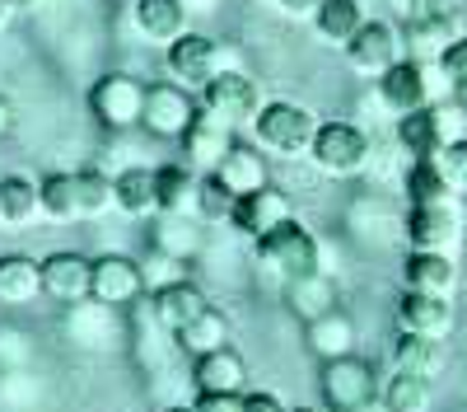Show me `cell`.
<instances>
[{
	"label": "cell",
	"instance_id": "obj_1",
	"mask_svg": "<svg viewBox=\"0 0 467 412\" xmlns=\"http://www.w3.org/2000/svg\"><path fill=\"white\" fill-rule=\"evenodd\" d=\"M314 132H318L314 108L295 99H266L253 118V145L276 160H304L308 145H314Z\"/></svg>",
	"mask_w": 467,
	"mask_h": 412
},
{
	"label": "cell",
	"instance_id": "obj_2",
	"mask_svg": "<svg viewBox=\"0 0 467 412\" xmlns=\"http://www.w3.org/2000/svg\"><path fill=\"white\" fill-rule=\"evenodd\" d=\"M239 66V57H234V48H224L220 37L211 33H197V28H187L178 43L164 48V70H169V80L182 85L197 94L202 85H211L220 70H234Z\"/></svg>",
	"mask_w": 467,
	"mask_h": 412
},
{
	"label": "cell",
	"instance_id": "obj_3",
	"mask_svg": "<svg viewBox=\"0 0 467 412\" xmlns=\"http://www.w3.org/2000/svg\"><path fill=\"white\" fill-rule=\"evenodd\" d=\"M257 244V268L266 277H281V281H295V277H314L323 272V244L304 230V225L290 216L285 225H276L271 235L253 239Z\"/></svg>",
	"mask_w": 467,
	"mask_h": 412
},
{
	"label": "cell",
	"instance_id": "obj_4",
	"mask_svg": "<svg viewBox=\"0 0 467 412\" xmlns=\"http://www.w3.org/2000/svg\"><path fill=\"white\" fill-rule=\"evenodd\" d=\"M467 136V108L458 103H431L398 118V145L411 160H435L449 141Z\"/></svg>",
	"mask_w": 467,
	"mask_h": 412
},
{
	"label": "cell",
	"instance_id": "obj_5",
	"mask_svg": "<svg viewBox=\"0 0 467 412\" xmlns=\"http://www.w3.org/2000/svg\"><path fill=\"white\" fill-rule=\"evenodd\" d=\"M369 155H374V145H369L365 127L341 122V118L318 122L314 145H308V160H314V169L327 174V178H356V174H365Z\"/></svg>",
	"mask_w": 467,
	"mask_h": 412
},
{
	"label": "cell",
	"instance_id": "obj_6",
	"mask_svg": "<svg viewBox=\"0 0 467 412\" xmlns=\"http://www.w3.org/2000/svg\"><path fill=\"white\" fill-rule=\"evenodd\" d=\"M440 85H449V80H444V70H440L435 61L402 57L393 70L379 75V99H383V108H393L398 118H402V112H416V108L440 103Z\"/></svg>",
	"mask_w": 467,
	"mask_h": 412
},
{
	"label": "cell",
	"instance_id": "obj_7",
	"mask_svg": "<svg viewBox=\"0 0 467 412\" xmlns=\"http://www.w3.org/2000/svg\"><path fill=\"white\" fill-rule=\"evenodd\" d=\"M197 103H202V112H211V118H220L229 127H253L257 108L266 99H262V85L253 80V75L234 66V70H220L211 85L197 90Z\"/></svg>",
	"mask_w": 467,
	"mask_h": 412
},
{
	"label": "cell",
	"instance_id": "obj_8",
	"mask_svg": "<svg viewBox=\"0 0 467 412\" xmlns=\"http://www.w3.org/2000/svg\"><path fill=\"white\" fill-rule=\"evenodd\" d=\"M145 90H150V85H140L136 75H127V70L103 75V80L89 90V112H94V122H99L103 132H131V127H140Z\"/></svg>",
	"mask_w": 467,
	"mask_h": 412
},
{
	"label": "cell",
	"instance_id": "obj_9",
	"mask_svg": "<svg viewBox=\"0 0 467 412\" xmlns=\"http://www.w3.org/2000/svg\"><path fill=\"white\" fill-rule=\"evenodd\" d=\"M402 57H407V48H402V33H398L393 19H365L360 33L346 43V61H350V70L365 75V80H379V75H383V70H393Z\"/></svg>",
	"mask_w": 467,
	"mask_h": 412
},
{
	"label": "cell",
	"instance_id": "obj_10",
	"mask_svg": "<svg viewBox=\"0 0 467 412\" xmlns=\"http://www.w3.org/2000/svg\"><path fill=\"white\" fill-rule=\"evenodd\" d=\"M202 103L192 99V90L164 80V85H150L145 90V112H140V127L160 141H182V132L197 122Z\"/></svg>",
	"mask_w": 467,
	"mask_h": 412
},
{
	"label": "cell",
	"instance_id": "obj_11",
	"mask_svg": "<svg viewBox=\"0 0 467 412\" xmlns=\"http://www.w3.org/2000/svg\"><path fill=\"white\" fill-rule=\"evenodd\" d=\"M369 398H379V380H374L369 361H360V356L323 361V403H327V412H356Z\"/></svg>",
	"mask_w": 467,
	"mask_h": 412
},
{
	"label": "cell",
	"instance_id": "obj_12",
	"mask_svg": "<svg viewBox=\"0 0 467 412\" xmlns=\"http://www.w3.org/2000/svg\"><path fill=\"white\" fill-rule=\"evenodd\" d=\"M407 244L411 248H431V253H453L462 244V206L435 202V206H411L407 211Z\"/></svg>",
	"mask_w": 467,
	"mask_h": 412
},
{
	"label": "cell",
	"instance_id": "obj_13",
	"mask_svg": "<svg viewBox=\"0 0 467 412\" xmlns=\"http://www.w3.org/2000/svg\"><path fill=\"white\" fill-rule=\"evenodd\" d=\"M295 211H290V197L281 193V187H257V193H244V197H234V206H229V225L239 230L244 239H262V235H271L276 225H285Z\"/></svg>",
	"mask_w": 467,
	"mask_h": 412
},
{
	"label": "cell",
	"instance_id": "obj_14",
	"mask_svg": "<svg viewBox=\"0 0 467 412\" xmlns=\"http://www.w3.org/2000/svg\"><path fill=\"white\" fill-rule=\"evenodd\" d=\"M178 145H182V164H192L197 174H215L239 141H234V127L229 122L211 118V112H197V122L182 132Z\"/></svg>",
	"mask_w": 467,
	"mask_h": 412
},
{
	"label": "cell",
	"instance_id": "obj_15",
	"mask_svg": "<svg viewBox=\"0 0 467 412\" xmlns=\"http://www.w3.org/2000/svg\"><path fill=\"white\" fill-rule=\"evenodd\" d=\"M145 291L140 262L127 253H103L94 258V281H89V300L94 305H131V300Z\"/></svg>",
	"mask_w": 467,
	"mask_h": 412
},
{
	"label": "cell",
	"instance_id": "obj_16",
	"mask_svg": "<svg viewBox=\"0 0 467 412\" xmlns=\"http://www.w3.org/2000/svg\"><path fill=\"white\" fill-rule=\"evenodd\" d=\"M398 333L416 337H444L453 333V295H431V291H402L398 300Z\"/></svg>",
	"mask_w": 467,
	"mask_h": 412
},
{
	"label": "cell",
	"instance_id": "obj_17",
	"mask_svg": "<svg viewBox=\"0 0 467 412\" xmlns=\"http://www.w3.org/2000/svg\"><path fill=\"white\" fill-rule=\"evenodd\" d=\"M89 281H94V258H85V253H52V258H43V295L47 300L80 305V300H89Z\"/></svg>",
	"mask_w": 467,
	"mask_h": 412
},
{
	"label": "cell",
	"instance_id": "obj_18",
	"mask_svg": "<svg viewBox=\"0 0 467 412\" xmlns=\"http://www.w3.org/2000/svg\"><path fill=\"white\" fill-rule=\"evenodd\" d=\"M187 5L182 0H131V24L140 33V43L150 48H169L187 33Z\"/></svg>",
	"mask_w": 467,
	"mask_h": 412
},
{
	"label": "cell",
	"instance_id": "obj_19",
	"mask_svg": "<svg viewBox=\"0 0 467 412\" xmlns=\"http://www.w3.org/2000/svg\"><path fill=\"white\" fill-rule=\"evenodd\" d=\"M154 187H160V216H202V174L192 164H160Z\"/></svg>",
	"mask_w": 467,
	"mask_h": 412
},
{
	"label": "cell",
	"instance_id": "obj_20",
	"mask_svg": "<svg viewBox=\"0 0 467 412\" xmlns=\"http://www.w3.org/2000/svg\"><path fill=\"white\" fill-rule=\"evenodd\" d=\"M154 319H160V328H169V333H182L192 319H202L206 310H211V300H206V291L197 286V281H187V277H178V281H169V286H160L154 291Z\"/></svg>",
	"mask_w": 467,
	"mask_h": 412
},
{
	"label": "cell",
	"instance_id": "obj_21",
	"mask_svg": "<svg viewBox=\"0 0 467 412\" xmlns=\"http://www.w3.org/2000/svg\"><path fill=\"white\" fill-rule=\"evenodd\" d=\"M402 281H407V291L453 295V291H458V262H453V253L411 248V253H407V262H402Z\"/></svg>",
	"mask_w": 467,
	"mask_h": 412
},
{
	"label": "cell",
	"instance_id": "obj_22",
	"mask_svg": "<svg viewBox=\"0 0 467 412\" xmlns=\"http://www.w3.org/2000/svg\"><path fill=\"white\" fill-rule=\"evenodd\" d=\"M244 380H248V365L234 347H220L211 356L192 361V385H197V394H244Z\"/></svg>",
	"mask_w": 467,
	"mask_h": 412
},
{
	"label": "cell",
	"instance_id": "obj_23",
	"mask_svg": "<svg viewBox=\"0 0 467 412\" xmlns=\"http://www.w3.org/2000/svg\"><path fill=\"white\" fill-rule=\"evenodd\" d=\"M43 295V262L28 253H5L0 258V305H33Z\"/></svg>",
	"mask_w": 467,
	"mask_h": 412
},
{
	"label": "cell",
	"instance_id": "obj_24",
	"mask_svg": "<svg viewBox=\"0 0 467 412\" xmlns=\"http://www.w3.org/2000/svg\"><path fill=\"white\" fill-rule=\"evenodd\" d=\"M365 19H369V15H365V0H323L318 15L308 19V24H314L318 43H327V48H341V52H346V43L360 33V24H365Z\"/></svg>",
	"mask_w": 467,
	"mask_h": 412
},
{
	"label": "cell",
	"instance_id": "obj_25",
	"mask_svg": "<svg viewBox=\"0 0 467 412\" xmlns=\"http://www.w3.org/2000/svg\"><path fill=\"white\" fill-rule=\"evenodd\" d=\"M112 202H117V211L131 216V220L154 216V211H160V187H154V169H140V164L122 169V174L112 178Z\"/></svg>",
	"mask_w": 467,
	"mask_h": 412
},
{
	"label": "cell",
	"instance_id": "obj_26",
	"mask_svg": "<svg viewBox=\"0 0 467 412\" xmlns=\"http://www.w3.org/2000/svg\"><path fill=\"white\" fill-rule=\"evenodd\" d=\"M0 206H5V225L10 230H24L43 216V183L28 174H5L0 178Z\"/></svg>",
	"mask_w": 467,
	"mask_h": 412
},
{
	"label": "cell",
	"instance_id": "obj_27",
	"mask_svg": "<svg viewBox=\"0 0 467 412\" xmlns=\"http://www.w3.org/2000/svg\"><path fill=\"white\" fill-rule=\"evenodd\" d=\"M308 328V352L318 361H341V356H356V323H350L341 310L304 323Z\"/></svg>",
	"mask_w": 467,
	"mask_h": 412
},
{
	"label": "cell",
	"instance_id": "obj_28",
	"mask_svg": "<svg viewBox=\"0 0 467 412\" xmlns=\"http://www.w3.org/2000/svg\"><path fill=\"white\" fill-rule=\"evenodd\" d=\"M285 305H290L304 323H314V319H323V314L337 310V286H332L327 272L295 277V281H285Z\"/></svg>",
	"mask_w": 467,
	"mask_h": 412
},
{
	"label": "cell",
	"instance_id": "obj_29",
	"mask_svg": "<svg viewBox=\"0 0 467 412\" xmlns=\"http://www.w3.org/2000/svg\"><path fill=\"white\" fill-rule=\"evenodd\" d=\"M215 178L229 187L234 197H244V193H257V187H266V155L257 145H234L224 164L215 169Z\"/></svg>",
	"mask_w": 467,
	"mask_h": 412
},
{
	"label": "cell",
	"instance_id": "obj_30",
	"mask_svg": "<svg viewBox=\"0 0 467 412\" xmlns=\"http://www.w3.org/2000/svg\"><path fill=\"white\" fill-rule=\"evenodd\" d=\"M393 365H398V370H411V375H420V380L435 385V375L444 370V343H440V337L398 333V343H393Z\"/></svg>",
	"mask_w": 467,
	"mask_h": 412
},
{
	"label": "cell",
	"instance_id": "obj_31",
	"mask_svg": "<svg viewBox=\"0 0 467 412\" xmlns=\"http://www.w3.org/2000/svg\"><path fill=\"white\" fill-rule=\"evenodd\" d=\"M178 337V347L197 361V356H211V352H220V347H229V319L220 314V310H206L202 319H192L182 333H173Z\"/></svg>",
	"mask_w": 467,
	"mask_h": 412
},
{
	"label": "cell",
	"instance_id": "obj_32",
	"mask_svg": "<svg viewBox=\"0 0 467 412\" xmlns=\"http://www.w3.org/2000/svg\"><path fill=\"white\" fill-rule=\"evenodd\" d=\"M458 193L449 187V178L440 174L435 160H411L407 169V202L411 206H435V202H453Z\"/></svg>",
	"mask_w": 467,
	"mask_h": 412
},
{
	"label": "cell",
	"instance_id": "obj_33",
	"mask_svg": "<svg viewBox=\"0 0 467 412\" xmlns=\"http://www.w3.org/2000/svg\"><path fill=\"white\" fill-rule=\"evenodd\" d=\"M75 197H80V220H103L112 202V174L103 169H75Z\"/></svg>",
	"mask_w": 467,
	"mask_h": 412
},
{
	"label": "cell",
	"instance_id": "obj_34",
	"mask_svg": "<svg viewBox=\"0 0 467 412\" xmlns=\"http://www.w3.org/2000/svg\"><path fill=\"white\" fill-rule=\"evenodd\" d=\"M379 398L393 412H431V380H420V375H411V370H398L393 380L383 385Z\"/></svg>",
	"mask_w": 467,
	"mask_h": 412
},
{
	"label": "cell",
	"instance_id": "obj_35",
	"mask_svg": "<svg viewBox=\"0 0 467 412\" xmlns=\"http://www.w3.org/2000/svg\"><path fill=\"white\" fill-rule=\"evenodd\" d=\"M154 248L178 258V262H187L192 253L202 248V230L192 225V216H164L160 230H154Z\"/></svg>",
	"mask_w": 467,
	"mask_h": 412
},
{
	"label": "cell",
	"instance_id": "obj_36",
	"mask_svg": "<svg viewBox=\"0 0 467 412\" xmlns=\"http://www.w3.org/2000/svg\"><path fill=\"white\" fill-rule=\"evenodd\" d=\"M43 216L57 225L80 220V197H75V174H52L43 178Z\"/></svg>",
	"mask_w": 467,
	"mask_h": 412
},
{
	"label": "cell",
	"instance_id": "obj_37",
	"mask_svg": "<svg viewBox=\"0 0 467 412\" xmlns=\"http://www.w3.org/2000/svg\"><path fill=\"white\" fill-rule=\"evenodd\" d=\"M435 164H440V174L449 178L453 193H467V136L449 141V145L440 150V155H435Z\"/></svg>",
	"mask_w": 467,
	"mask_h": 412
},
{
	"label": "cell",
	"instance_id": "obj_38",
	"mask_svg": "<svg viewBox=\"0 0 467 412\" xmlns=\"http://www.w3.org/2000/svg\"><path fill=\"white\" fill-rule=\"evenodd\" d=\"M440 70H444L449 90H453L458 99H467V33L458 37V43H449V48H444V57H440Z\"/></svg>",
	"mask_w": 467,
	"mask_h": 412
},
{
	"label": "cell",
	"instance_id": "obj_39",
	"mask_svg": "<svg viewBox=\"0 0 467 412\" xmlns=\"http://www.w3.org/2000/svg\"><path fill=\"white\" fill-rule=\"evenodd\" d=\"M407 19H435V24H462V0H411Z\"/></svg>",
	"mask_w": 467,
	"mask_h": 412
},
{
	"label": "cell",
	"instance_id": "obj_40",
	"mask_svg": "<svg viewBox=\"0 0 467 412\" xmlns=\"http://www.w3.org/2000/svg\"><path fill=\"white\" fill-rule=\"evenodd\" d=\"M229 206H234V193L215 174H206L202 178V216H229Z\"/></svg>",
	"mask_w": 467,
	"mask_h": 412
},
{
	"label": "cell",
	"instance_id": "obj_41",
	"mask_svg": "<svg viewBox=\"0 0 467 412\" xmlns=\"http://www.w3.org/2000/svg\"><path fill=\"white\" fill-rule=\"evenodd\" d=\"M150 262H154V268H140V277H145V286H154V291L182 277V262H178V258H169V253H160V248H154V258H150Z\"/></svg>",
	"mask_w": 467,
	"mask_h": 412
},
{
	"label": "cell",
	"instance_id": "obj_42",
	"mask_svg": "<svg viewBox=\"0 0 467 412\" xmlns=\"http://www.w3.org/2000/svg\"><path fill=\"white\" fill-rule=\"evenodd\" d=\"M197 412H244V394H197Z\"/></svg>",
	"mask_w": 467,
	"mask_h": 412
},
{
	"label": "cell",
	"instance_id": "obj_43",
	"mask_svg": "<svg viewBox=\"0 0 467 412\" xmlns=\"http://www.w3.org/2000/svg\"><path fill=\"white\" fill-rule=\"evenodd\" d=\"M244 412H290L271 389H253V394H244Z\"/></svg>",
	"mask_w": 467,
	"mask_h": 412
},
{
	"label": "cell",
	"instance_id": "obj_44",
	"mask_svg": "<svg viewBox=\"0 0 467 412\" xmlns=\"http://www.w3.org/2000/svg\"><path fill=\"white\" fill-rule=\"evenodd\" d=\"M276 5H281V15H285V19H314L323 0H276Z\"/></svg>",
	"mask_w": 467,
	"mask_h": 412
},
{
	"label": "cell",
	"instance_id": "obj_45",
	"mask_svg": "<svg viewBox=\"0 0 467 412\" xmlns=\"http://www.w3.org/2000/svg\"><path fill=\"white\" fill-rule=\"evenodd\" d=\"M47 5V0H10V10L15 15H28V10H43Z\"/></svg>",
	"mask_w": 467,
	"mask_h": 412
},
{
	"label": "cell",
	"instance_id": "obj_46",
	"mask_svg": "<svg viewBox=\"0 0 467 412\" xmlns=\"http://www.w3.org/2000/svg\"><path fill=\"white\" fill-rule=\"evenodd\" d=\"M10 122H15V108H10L5 99H0V136H5V132H10Z\"/></svg>",
	"mask_w": 467,
	"mask_h": 412
},
{
	"label": "cell",
	"instance_id": "obj_47",
	"mask_svg": "<svg viewBox=\"0 0 467 412\" xmlns=\"http://www.w3.org/2000/svg\"><path fill=\"white\" fill-rule=\"evenodd\" d=\"M10 19H15V10H10V0H0V33L10 28Z\"/></svg>",
	"mask_w": 467,
	"mask_h": 412
},
{
	"label": "cell",
	"instance_id": "obj_48",
	"mask_svg": "<svg viewBox=\"0 0 467 412\" xmlns=\"http://www.w3.org/2000/svg\"><path fill=\"white\" fill-rule=\"evenodd\" d=\"M356 412H393V407H388L383 398H369V403H365V407H356Z\"/></svg>",
	"mask_w": 467,
	"mask_h": 412
},
{
	"label": "cell",
	"instance_id": "obj_49",
	"mask_svg": "<svg viewBox=\"0 0 467 412\" xmlns=\"http://www.w3.org/2000/svg\"><path fill=\"white\" fill-rule=\"evenodd\" d=\"M182 5H187V15H192V10H211L215 0H182Z\"/></svg>",
	"mask_w": 467,
	"mask_h": 412
},
{
	"label": "cell",
	"instance_id": "obj_50",
	"mask_svg": "<svg viewBox=\"0 0 467 412\" xmlns=\"http://www.w3.org/2000/svg\"><path fill=\"white\" fill-rule=\"evenodd\" d=\"M388 5H393V10H402V15H407V10H411V0H388Z\"/></svg>",
	"mask_w": 467,
	"mask_h": 412
},
{
	"label": "cell",
	"instance_id": "obj_51",
	"mask_svg": "<svg viewBox=\"0 0 467 412\" xmlns=\"http://www.w3.org/2000/svg\"><path fill=\"white\" fill-rule=\"evenodd\" d=\"M290 412H327V407H290Z\"/></svg>",
	"mask_w": 467,
	"mask_h": 412
},
{
	"label": "cell",
	"instance_id": "obj_52",
	"mask_svg": "<svg viewBox=\"0 0 467 412\" xmlns=\"http://www.w3.org/2000/svg\"><path fill=\"white\" fill-rule=\"evenodd\" d=\"M164 412H197V407H164Z\"/></svg>",
	"mask_w": 467,
	"mask_h": 412
},
{
	"label": "cell",
	"instance_id": "obj_53",
	"mask_svg": "<svg viewBox=\"0 0 467 412\" xmlns=\"http://www.w3.org/2000/svg\"><path fill=\"white\" fill-rule=\"evenodd\" d=\"M0 225H5V206H0Z\"/></svg>",
	"mask_w": 467,
	"mask_h": 412
}]
</instances>
